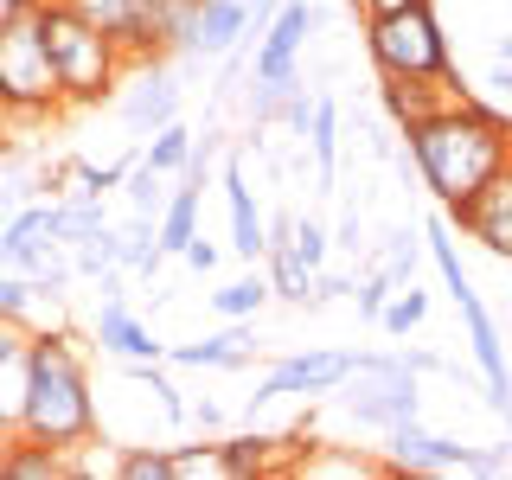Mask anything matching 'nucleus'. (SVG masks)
I'll use <instances>...</instances> for the list:
<instances>
[{
    "mask_svg": "<svg viewBox=\"0 0 512 480\" xmlns=\"http://www.w3.org/2000/svg\"><path fill=\"white\" fill-rule=\"evenodd\" d=\"M506 416H512V391H506Z\"/></svg>",
    "mask_w": 512,
    "mask_h": 480,
    "instance_id": "a19ab883",
    "label": "nucleus"
},
{
    "mask_svg": "<svg viewBox=\"0 0 512 480\" xmlns=\"http://www.w3.org/2000/svg\"><path fill=\"white\" fill-rule=\"evenodd\" d=\"M404 154H410L416 180L442 199V212H455L461 199H474V192L512 160V122L493 116V109H480L468 96V103H448L436 116L410 122Z\"/></svg>",
    "mask_w": 512,
    "mask_h": 480,
    "instance_id": "f257e3e1",
    "label": "nucleus"
},
{
    "mask_svg": "<svg viewBox=\"0 0 512 480\" xmlns=\"http://www.w3.org/2000/svg\"><path fill=\"white\" fill-rule=\"evenodd\" d=\"M64 474V448H45L32 436L0 442V480H58Z\"/></svg>",
    "mask_w": 512,
    "mask_h": 480,
    "instance_id": "412c9836",
    "label": "nucleus"
},
{
    "mask_svg": "<svg viewBox=\"0 0 512 480\" xmlns=\"http://www.w3.org/2000/svg\"><path fill=\"white\" fill-rule=\"evenodd\" d=\"M39 32H45V52H52V71H58V90H64V109H90L103 103L109 90L122 84L135 64L122 58L116 39H103L84 13H71L64 0H39Z\"/></svg>",
    "mask_w": 512,
    "mask_h": 480,
    "instance_id": "7ed1b4c3",
    "label": "nucleus"
},
{
    "mask_svg": "<svg viewBox=\"0 0 512 480\" xmlns=\"http://www.w3.org/2000/svg\"><path fill=\"white\" fill-rule=\"evenodd\" d=\"M333 250H346V256H359V250H365V231H359V212H346V218H340V231H333Z\"/></svg>",
    "mask_w": 512,
    "mask_h": 480,
    "instance_id": "c9c22d12",
    "label": "nucleus"
},
{
    "mask_svg": "<svg viewBox=\"0 0 512 480\" xmlns=\"http://www.w3.org/2000/svg\"><path fill=\"white\" fill-rule=\"evenodd\" d=\"M314 442V436H308ZM301 429H282V436H237L224 442V455H231V480H250V474H295L301 461Z\"/></svg>",
    "mask_w": 512,
    "mask_h": 480,
    "instance_id": "dca6fc26",
    "label": "nucleus"
},
{
    "mask_svg": "<svg viewBox=\"0 0 512 480\" xmlns=\"http://www.w3.org/2000/svg\"><path fill=\"white\" fill-rule=\"evenodd\" d=\"M64 7L84 13L103 39H116L128 64L167 58V52H160V0H64Z\"/></svg>",
    "mask_w": 512,
    "mask_h": 480,
    "instance_id": "1a4fd4ad",
    "label": "nucleus"
},
{
    "mask_svg": "<svg viewBox=\"0 0 512 480\" xmlns=\"http://www.w3.org/2000/svg\"><path fill=\"white\" fill-rule=\"evenodd\" d=\"M391 276H384V269H365V282H352V308H359L365 320H378V308H384V301H391Z\"/></svg>",
    "mask_w": 512,
    "mask_h": 480,
    "instance_id": "473e14b6",
    "label": "nucleus"
},
{
    "mask_svg": "<svg viewBox=\"0 0 512 480\" xmlns=\"http://www.w3.org/2000/svg\"><path fill=\"white\" fill-rule=\"evenodd\" d=\"M109 231V218H103V199H77V192H64V199L45 205V237L64 250H77V244H90V237H103Z\"/></svg>",
    "mask_w": 512,
    "mask_h": 480,
    "instance_id": "6ab92c4d",
    "label": "nucleus"
},
{
    "mask_svg": "<svg viewBox=\"0 0 512 480\" xmlns=\"http://www.w3.org/2000/svg\"><path fill=\"white\" fill-rule=\"evenodd\" d=\"M416 256H423V231L416 224H397V231H384V244L372 250V269H384L397 288L416 282Z\"/></svg>",
    "mask_w": 512,
    "mask_h": 480,
    "instance_id": "393cba45",
    "label": "nucleus"
},
{
    "mask_svg": "<svg viewBox=\"0 0 512 480\" xmlns=\"http://www.w3.org/2000/svg\"><path fill=\"white\" fill-rule=\"evenodd\" d=\"M429 320V295L416 282H404V288H391V301L378 308V320L372 327H384V333H410V327H423Z\"/></svg>",
    "mask_w": 512,
    "mask_h": 480,
    "instance_id": "c85d7f7f",
    "label": "nucleus"
},
{
    "mask_svg": "<svg viewBox=\"0 0 512 480\" xmlns=\"http://www.w3.org/2000/svg\"><path fill=\"white\" fill-rule=\"evenodd\" d=\"M269 13H276V0H250V39H263V26H269Z\"/></svg>",
    "mask_w": 512,
    "mask_h": 480,
    "instance_id": "4c0bfd02",
    "label": "nucleus"
},
{
    "mask_svg": "<svg viewBox=\"0 0 512 480\" xmlns=\"http://www.w3.org/2000/svg\"><path fill=\"white\" fill-rule=\"evenodd\" d=\"M352 7H359L365 20H378V13H397V7H410V0H352Z\"/></svg>",
    "mask_w": 512,
    "mask_h": 480,
    "instance_id": "58836bf2",
    "label": "nucleus"
},
{
    "mask_svg": "<svg viewBox=\"0 0 512 480\" xmlns=\"http://www.w3.org/2000/svg\"><path fill=\"white\" fill-rule=\"evenodd\" d=\"M384 461H391V474H468L474 442H455L442 429H429L423 416H404V423L384 429Z\"/></svg>",
    "mask_w": 512,
    "mask_h": 480,
    "instance_id": "6e6552de",
    "label": "nucleus"
},
{
    "mask_svg": "<svg viewBox=\"0 0 512 480\" xmlns=\"http://www.w3.org/2000/svg\"><path fill=\"white\" fill-rule=\"evenodd\" d=\"M314 20H320V13L308 7V0H282V7L269 13L263 39H256V71H250V84H288V77H301L295 64H301V45H308Z\"/></svg>",
    "mask_w": 512,
    "mask_h": 480,
    "instance_id": "9d476101",
    "label": "nucleus"
},
{
    "mask_svg": "<svg viewBox=\"0 0 512 480\" xmlns=\"http://www.w3.org/2000/svg\"><path fill=\"white\" fill-rule=\"evenodd\" d=\"M448 103H468V90L455 84V71H436V77H384V109H391L397 122H423L436 116Z\"/></svg>",
    "mask_w": 512,
    "mask_h": 480,
    "instance_id": "2eb2a0df",
    "label": "nucleus"
},
{
    "mask_svg": "<svg viewBox=\"0 0 512 480\" xmlns=\"http://www.w3.org/2000/svg\"><path fill=\"white\" fill-rule=\"evenodd\" d=\"M250 39V0H199L192 13V58H224Z\"/></svg>",
    "mask_w": 512,
    "mask_h": 480,
    "instance_id": "4468645a",
    "label": "nucleus"
},
{
    "mask_svg": "<svg viewBox=\"0 0 512 480\" xmlns=\"http://www.w3.org/2000/svg\"><path fill=\"white\" fill-rule=\"evenodd\" d=\"M301 141H308V154H314V180L333 186V160H340V103H333V96H314V116L301 128Z\"/></svg>",
    "mask_w": 512,
    "mask_h": 480,
    "instance_id": "4be33fe9",
    "label": "nucleus"
},
{
    "mask_svg": "<svg viewBox=\"0 0 512 480\" xmlns=\"http://www.w3.org/2000/svg\"><path fill=\"white\" fill-rule=\"evenodd\" d=\"M346 372H352V352H340V346L288 352V359H276L263 378H256V391H250V404H244V410L256 416L263 404H282V397H327Z\"/></svg>",
    "mask_w": 512,
    "mask_h": 480,
    "instance_id": "0eeeda50",
    "label": "nucleus"
},
{
    "mask_svg": "<svg viewBox=\"0 0 512 480\" xmlns=\"http://www.w3.org/2000/svg\"><path fill=\"white\" fill-rule=\"evenodd\" d=\"M167 480H231L224 442H180L167 448Z\"/></svg>",
    "mask_w": 512,
    "mask_h": 480,
    "instance_id": "5701e85b",
    "label": "nucleus"
},
{
    "mask_svg": "<svg viewBox=\"0 0 512 480\" xmlns=\"http://www.w3.org/2000/svg\"><path fill=\"white\" fill-rule=\"evenodd\" d=\"M141 160H148L154 173H167V180H180L186 173V160H192V128L173 116V122H160L148 141H141Z\"/></svg>",
    "mask_w": 512,
    "mask_h": 480,
    "instance_id": "b1692460",
    "label": "nucleus"
},
{
    "mask_svg": "<svg viewBox=\"0 0 512 480\" xmlns=\"http://www.w3.org/2000/svg\"><path fill=\"white\" fill-rule=\"evenodd\" d=\"M32 244H45V205H20V212L0 224V269H13Z\"/></svg>",
    "mask_w": 512,
    "mask_h": 480,
    "instance_id": "bb28decb",
    "label": "nucleus"
},
{
    "mask_svg": "<svg viewBox=\"0 0 512 480\" xmlns=\"http://www.w3.org/2000/svg\"><path fill=\"white\" fill-rule=\"evenodd\" d=\"M224 205H231V256H244V263H256L269 244V218L256 212V192L244 180V167H224Z\"/></svg>",
    "mask_w": 512,
    "mask_h": 480,
    "instance_id": "f3484780",
    "label": "nucleus"
},
{
    "mask_svg": "<svg viewBox=\"0 0 512 480\" xmlns=\"http://www.w3.org/2000/svg\"><path fill=\"white\" fill-rule=\"evenodd\" d=\"M116 480H167V448L122 442V455H116Z\"/></svg>",
    "mask_w": 512,
    "mask_h": 480,
    "instance_id": "2f4dec72",
    "label": "nucleus"
},
{
    "mask_svg": "<svg viewBox=\"0 0 512 480\" xmlns=\"http://www.w3.org/2000/svg\"><path fill=\"white\" fill-rule=\"evenodd\" d=\"M122 276H128V269H141V276H154V269H160V244H154V218L148 212H135V218H128L122 224Z\"/></svg>",
    "mask_w": 512,
    "mask_h": 480,
    "instance_id": "cd10ccee",
    "label": "nucleus"
},
{
    "mask_svg": "<svg viewBox=\"0 0 512 480\" xmlns=\"http://www.w3.org/2000/svg\"><path fill=\"white\" fill-rule=\"evenodd\" d=\"M128 77H135V84L122 90V103H116V109H122L128 135H141V141H148L160 122H173V116H180V84H173V71H167L160 58L135 64Z\"/></svg>",
    "mask_w": 512,
    "mask_h": 480,
    "instance_id": "f8f14e48",
    "label": "nucleus"
},
{
    "mask_svg": "<svg viewBox=\"0 0 512 480\" xmlns=\"http://www.w3.org/2000/svg\"><path fill=\"white\" fill-rule=\"evenodd\" d=\"M20 436L45 442V448H71V442L96 436V391L84 372V352L71 346L64 327L32 333V391H26Z\"/></svg>",
    "mask_w": 512,
    "mask_h": 480,
    "instance_id": "f03ea898",
    "label": "nucleus"
},
{
    "mask_svg": "<svg viewBox=\"0 0 512 480\" xmlns=\"http://www.w3.org/2000/svg\"><path fill=\"white\" fill-rule=\"evenodd\" d=\"M448 218H455L474 244H487L493 256H506V263H512V160L474 192V199H461Z\"/></svg>",
    "mask_w": 512,
    "mask_h": 480,
    "instance_id": "9b49d317",
    "label": "nucleus"
},
{
    "mask_svg": "<svg viewBox=\"0 0 512 480\" xmlns=\"http://www.w3.org/2000/svg\"><path fill=\"white\" fill-rule=\"evenodd\" d=\"M20 340H32V333L20 327V320H7V314H0V352H7V346H20Z\"/></svg>",
    "mask_w": 512,
    "mask_h": 480,
    "instance_id": "ea45409f",
    "label": "nucleus"
},
{
    "mask_svg": "<svg viewBox=\"0 0 512 480\" xmlns=\"http://www.w3.org/2000/svg\"><path fill=\"white\" fill-rule=\"evenodd\" d=\"M90 340H96V352L103 359H116V365H141V359H167V340H154V327L141 314H128L116 295L96 308V320H90Z\"/></svg>",
    "mask_w": 512,
    "mask_h": 480,
    "instance_id": "ddd939ff",
    "label": "nucleus"
},
{
    "mask_svg": "<svg viewBox=\"0 0 512 480\" xmlns=\"http://www.w3.org/2000/svg\"><path fill=\"white\" fill-rule=\"evenodd\" d=\"M186 416H192V423H199V429H224V410H218V404H192Z\"/></svg>",
    "mask_w": 512,
    "mask_h": 480,
    "instance_id": "e433bc0d",
    "label": "nucleus"
},
{
    "mask_svg": "<svg viewBox=\"0 0 512 480\" xmlns=\"http://www.w3.org/2000/svg\"><path fill=\"white\" fill-rule=\"evenodd\" d=\"M39 301H52V295H39L20 269H0V314L7 320H20V327L32 333V308H39Z\"/></svg>",
    "mask_w": 512,
    "mask_h": 480,
    "instance_id": "7c9ffc66",
    "label": "nucleus"
},
{
    "mask_svg": "<svg viewBox=\"0 0 512 480\" xmlns=\"http://www.w3.org/2000/svg\"><path fill=\"white\" fill-rule=\"evenodd\" d=\"M333 410H346L359 429H391L404 416H423V391H416V372L404 352H352V372L327 391Z\"/></svg>",
    "mask_w": 512,
    "mask_h": 480,
    "instance_id": "39448f33",
    "label": "nucleus"
},
{
    "mask_svg": "<svg viewBox=\"0 0 512 480\" xmlns=\"http://www.w3.org/2000/svg\"><path fill=\"white\" fill-rule=\"evenodd\" d=\"M122 192H128V205H135V212H148V218H160V205H167V173H154L148 160L135 154V167L122 173Z\"/></svg>",
    "mask_w": 512,
    "mask_h": 480,
    "instance_id": "c756f323",
    "label": "nucleus"
},
{
    "mask_svg": "<svg viewBox=\"0 0 512 480\" xmlns=\"http://www.w3.org/2000/svg\"><path fill=\"white\" fill-rule=\"evenodd\" d=\"M64 109L52 52L39 32V0H7L0 7V122H45Z\"/></svg>",
    "mask_w": 512,
    "mask_h": 480,
    "instance_id": "20e7f679",
    "label": "nucleus"
},
{
    "mask_svg": "<svg viewBox=\"0 0 512 480\" xmlns=\"http://www.w3.org/2000/svg\"><path fill=\"white\" fill-rule=\"evenodd\" d=\"M26 391H32V340L0 352V442L20 436L26 423Z\"/></svg>",
    "mask_w": 512,
    "mask_h": 480,
    "instance_id": "aec40b11",
    "label": "nucleus"
},
{
    "mask_svg": "<svg viewBox=\"0 0 512 480\" xmlns=\"http://www.w3.org/2000/svg\"><path fill=\"white\" fill-rule=\"evenodd\" d=\"M327 301H352V276L314 269V282H308V308H327Z\"/></svg>",
    "mask_w": 512,
    "mask_h": 480,
    "instance_id": "72a5a7b5",
    "label": "nucleus"
},
{
    "mask_svg": "<svg viewBox=\"0 0 512 480\" xmlns=\"http://www.w3.org/2000/svg\"><path fill=\"white\" fill-rule=\"evenodd\" d=\"M365 52H372L378 77H436V71H455L448 58V32L436 20L429 0H410L397 13H378L365 20Z\"/></svg>",
    "mask_w": 512,
    "mask_h": 480,
    "instance_id": "423d86ee",
    "label": "nucleus"
},
{
    "mask_svg": "<svg viewBox=\"0 0 512 480\" xmlns=\"http://www.w3.org/2000/svg\"><path fill=\"white\" fill-rule=\"evenodd\" d=\"M180 256H186V263H192V269H199V276H212V269H218V256H224V250H218V244H205V231H199V237H192V244H186Z\"/></svg>",
    "mask_w": 512,
    "mask_h": 480,
    "instance_id": "f704fd0d",
    "label": "nucleus"
},
{
    "mask_svg": "<svg viewBox=\"0 0 512 480\" xmlns=\"http://www.w3.org/2000/svg\"><path fill=\"white\" fill-rule=\"evenodd\" d=\"M250 352H256V333H250V320H231L224 333H212V340H180V346H167V359L173 365H212V372H237V365H250Z\"/></svg>",
    "mask_w": 512,
    "mask_h": 480,
    "instance_id": "a211bd4d",
    "label": "nucleus"
},
{
    "mask_svg": "<svg viewBox=\"0 0 512 480\" xmlns=\"http://www.w3.org/2000/svg\"><path fill=\"white\" fill-rule=\"evenodd\" d=\"M263 308H269V282L256 276V269L237 276V282H224V288H212V314L218 320H256Z\"/></svg>",
    "mask_w": 512,
    "mask_h": 480,
    "instance_id": "a878e982",
    "label": "nucleus"
}]
</instances>
